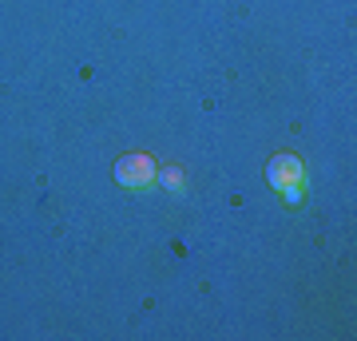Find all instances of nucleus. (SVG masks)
<instances>
[{
	"label": "nucleus",
	"instance_id": "obj_2",
	"mask_svg": "<svg viewBox=\"0 0 357 341\" xmlns=\"http://www.w3.org/2000/svg\"><path fill=\"white\" fill-rule=\"evenodd\" d=\"M266 183H270V190H282V187L302 183V159H298L294 151H278L266 163Z\"/></svg>",
	"mask_w": 357,
	"mask_h": 341
},
{
	"label": "nucleus",
	"instance_id": "obj_3",
	"mask_svg": "<svg viewBox=\"0 0 357 341\" xmlns=\"http://www.w3.org/2000/svg\"><path fill=\"white\" fill-rule=\"evenodd\" d=\"M155 183H163L167 190H183V183H187V179H183V171H178V167H159Z\"/></svg>",
	"mask_w": 357,
	"mask_h": 341
},
{
	"label": "nucleus",
	"instance_id": "obj_4",
	"mask_svg": "<svg viewBox=\"0 0 357 341\" xmlns=\"http://www.w3.org/2000/svg\"><path fill=\"white\" fill-rule=\"evenodd\" d=\"M278 195H282V202H286V206H298V202H302V183H294V187H282Z\"/></svg>",
	"mask_w": 357,
	"mask_h": 341
},
{
	"label": "nucleus",
	"instance_id": "obj_1",
	"mask_svg": "<svg viewBox=\"0 0 357 341\" xmlns=\"http://www.w3.org/2000/svg\"><path fill=\"white\" fill-rule=\"evenodd\" d=\"M155 175H159V167H155L151 155H143V151H128V155H119V159H115V183H119V187H128V190L151 187Z\"/></svg>",
	"mask_w": 357,
	"mask_h": 341
}]
</instances>
